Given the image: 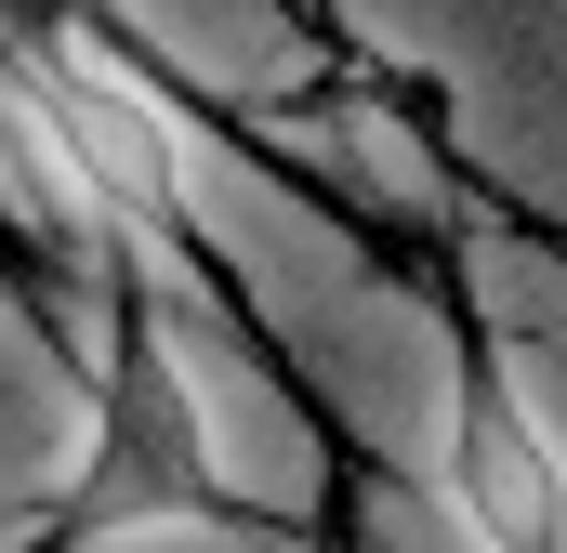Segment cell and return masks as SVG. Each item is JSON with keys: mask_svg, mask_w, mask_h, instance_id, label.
I'll use <instances>...</instances> for the list:
<instances>
[{"mask_svg": "<svg viewBox=\"0 0 567 553\" xmlns=\"http://www.w3.org/2000/svg\"><path fill=\"white\" fill-rule=\"evenodd\" d=\"M225 501L212 474V409L185 383V356L158 330L106 343V383L80 421V461H66V541H133V528H198Z\"/></svg>", "mask_w": 567, "mask_h": 553, "instance_id": "obj_1", "label": "cell"}, {"mask_svg": "<svg viewBox=\"0 0 567 553\" xmlns=\"http://www.w3.org/2000/svg\"><path fill=\"white\" fill-rule=\"evenodd\" d=\"M13 80H27V133H40L66 225H106V238H172L185 225V145L145 106L133 66H106L93 40H40V53H13Z\"/></svg>", "mask_w": 567, "mask_h": 553, "instance_id": "obj_2", "label": "cell"}, {"mask_svg": "<svg viewBox=\"0 0 567 553\" xmlns=\"http://www.w3.org/2000/svg\"><path fill=\"white\" fill-rule=\"evenodd\" d=\"M449 501L488 553H567V448L542 435V409L515 396L502 356L462 369V409H449Z\"/></svg>", "mask_w": 567, "mask_h": 553, "instance_id": "obj_3", "label": "cell"}]
</instances>
